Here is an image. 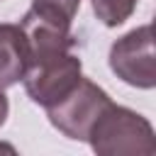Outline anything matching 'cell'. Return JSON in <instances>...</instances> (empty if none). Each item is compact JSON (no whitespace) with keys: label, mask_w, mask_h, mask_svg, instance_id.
<instances>
[{"label":"cell","mask_w":156,"mask_h":156,"mask_svg":"<svg viewBox=\"0 0 156 156\" xmlns=\"http://www.w3.org/2000/svg\"><path fill=\"white\" fill-rule=\"evenodd\" d=\"M88 141L100 156H154L156 139L151 122L122 105L110 102L95 124L90 127Z\"/></svg>","instance_id":"1"},{"label":"cell","mask_w":156,"mask_h":156,"mask_svg":"<svg viewBox=\"0 0 156 156\" xmlns=\"http://www.w3.org/2000/svg\"><path fill=\"white\" fill-rule=\"evenodd\" d=\"M80 78H83V63L71 49V51H58L51 56L32 58L27 63L22 83H24V93L29 95V100L46 110L56 105L61 98H66Z\"/></svg>","instance_id":"2"},{"label":"cell","mask_w":156,"mask_h":156,"mask_svg":"<svg viewBox=\"0 0 156 156\" xmlns=\"http://www.w3.org/2000/svg\"><path fill=\"white\" fill-rule=\"evenodd\" d=\"M110 102V95L98 83H93L90 78H80L66 98L46 107V117L51 127L58 129L63 136L73 141H88L90 127Z\"/></svg>","instance_id":"3"},{"label":"cell","mask_w":156,"mask_h":156,"mask_svg":"<svg viewBox=\"0 0 156 156\" xmlns=\"http://www.w3.org/2000/svg\"><path fill=\"white\" fill-rule=\"evenodd\" d=\"M110 68L112 73L132 85V88H144L151 90L156 85V68H154V27L141 24L110 46Z\"/></svg>","instance_id":"4"},{"label":"cell","mask_w":156,"mask_h":156,"mask_svg":"<svg viewBox=\"0 0 156 156\" xmlns=\"http://www.w3.org/2000/svg\"><path fill=\"white\" fill-rule=\"evenodd\" d=\"M29 49L20 24L0 22V88L17 85L27 71Z\"/></svg>","instance_id":"5"},{"label":"cell","mask_w":156,"mask_h":156,"mask_svg":"<svg viewBox=\"0 0 156 156\" xmlns=\"http://www.w3.org/2000/svg\"><path fill=\"white\" fill-rule=\"evenodd\" d=\"M136 2L139 0H90L95 17L105 27H119V24H124L134 15Z\"/></svg>","instance_id":"6"},{"label":"cell","mask_w":156,"mask_h":156,"mask_svg":"<svg viewBox=\"0 0 156 156\" xmlns=\"http://www.w3.org/2000/svg\"><path fill=\"white\" fill-rule=\"evenodd\" d=\"M32 7L41 15H49L54 20L73 24V17L78 15L80 0H32Z\"/></svg>","instance_id":"7"},{"label":"cell","mask_w":156,"mask_h":156,"mask_svg":"<svg viewBox=\"0 0 156 156\" xmlns=\"http://www.w3.org/2000/svg\"><path fill=\"white\" fill-rule=\"evenodd\" d=\"M7 112H10V100H7V95H5V93H2V88H0V127L5 124Z\"/></svg>","instance_id":"8"}]
</instances>
